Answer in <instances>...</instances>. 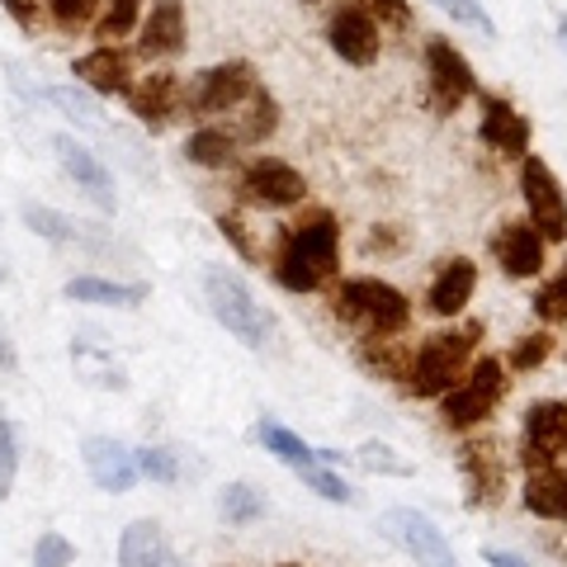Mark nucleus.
Listing matches in <instances>:
<instances>
[{
  "instance_id": "1",
  "label": "nucleus",
  "mask_w": 567,
  "mask_h": 567,
  "mask_svg": "<svg viewBox=\"0 0 567 567\" xmlns=\"http://www.w3.org/2000/svg\"><path fill=\"white\" fill-rule=\"evenodd\" d=\"M336 270H341V223L327 208H317L284 233L275 256V279L289 293H317L322 284L336 279Z\"/></svg>"
},
{
  "instance_id": "2",
  "label": "nucleus",
  "mask_w": 567,
  "mask_h": 567,
  "mask_svg": "<svg viewBox=\"0 0 567 567\" xmlns=\"http://www.w3.org/2000/svg\"><path fill=\"white\" fill-rule=\"evenodd\" d=\"M477 336H483V327L468 322L458 331H435L425 336L421 350H412V364H406V393L412 398H445L454 379H464V369L473 360L477 350Z\"/></svg>"
},
{
  "instance_id": "3",
  "label": "nucleus",
  "mask_w": 567,
  "mask_h": 567,
  "mask_svg": "<svg viewBox=\"0 0 567 567\" xmlns=\"http://www.w3.org/2000/svg\"><path fill=\"white\" fill-rule=\"evenodd\" d=\"M331 312L341 317V322L360 327L364 336H402L412 327L406 293L383 279H341L331 289Z\"/></svg>"
},
{
  "instance_id": "4",
  "label": "nucleus",
  "mask_w": 567,
  "mask_h": 567,
  "mask_svg": "<svg viewBox=\"0 0 567 567\" xmlns=\"http://www.w3.org/2000/svg\"><path fill=\"white\" fill-rule=\"evenodd\" d=\"M506 388H511L506 364L496 360V354H483V360L464 369V379L440 398V421H445L450 431H473V425H483L496 406H502Z\"/></svg>"
},
{
  "instance_id": "5",
  "label": "nucleus",
  "mask_w": 567,
  "mask_h": 567,
  "mask_svg": "<svg viewBox=\"0 0 567 567\" xmlns=\"http://www.w3.org/2000/svg\"><path fill=\"white\" fill-rule=\"evenodd\" d=\"M204 298H208L213 317H218V322L233 331L241 346L260 350V346L275 336L270 312L256 303V293L246 289V279H241V275H233V270H208V275H204Z\"/></svg>"
},
{
  "instance_id": "6",
  "label": "nucleus",
  "mask_w": 567,
  "mask_h": 567,
  "mask_svg": "<svg viewBox=\"0 0 567 567\" xmlns=\"http://www.w3.org/2000/svg\"><path fill=\"white\" fill-rule=\"evenodd\" d=\"M473 91H477V76H473V62L464 58V52H458L454 43H445V39L425 43V100H431V110L445 118Z\"/></svg>"
},
{
  "instance_id": "7",
  "label": "nucleus",
  "mask_w": 567,
  "mask_h": 567,
  "mask_svg": "<svg viewBox=\"0 0 567 567\" xmlns=\"http://www.w3.org/2000/svg\"><path fill=\"white\" fill-rule=\"evenodd\" d=\"M520 194L529 208V227L544 241H567V194L558 185V175L548 171V162L539 156H525L520 162Z\"/></svg>"
},
{
  "instance_id": "8",
  "label": "nucleus",
  "mask_w": 567,
  "mask_h": 567,
  "mask_svg": "<svg viewBox=\"0 0 567 567\" xmlns=\"http://www.w3.org/2000/svg\"><path fill=\"white\" fill-rule=\"evenodd\" d=\"M256 71L246 62H223V66H208L194 76V85H185V110L213 118V114H233L237 104L256 91Z\"/></svg>"
},
{
  "instance_id": "9",
  "label": "nucleus",
  "mask_w": 567,
  "mask_h": 567,
  "mask_svg": "<svg viewBox=\"0 0 567 567\" xmlns=\"http://www.w3.org/2000/svg\"><path fill=\"white\" fill-rule=\"evenodd\" d=\"M379 529H383V535L393 539L398 548H406V554L416 558V567H458L450 539L431 525V516H421V511H412V506H393V511H383Z\"/></svg>"
},
{
  "instance_id": "10",
  "label": "nucleus",
  "mask_w": 567,
  "mask_h": 567,
  "mask_svg": "<svg viewBox=\"0 0 567 567\" xmlns=\"http://www.w3.org/2000/svg\"><path fill=\"white\" fill-rule=\"evenodd\" d=\"M237 194L256 208H293V204H303L308 181L289 162H279V156H256V162L241 171Z\"/></svg>"
},
{
  "instance_id": "11",
  "label": "nucleus",
  "mask_w": 567,
  "mask_h": 567,
  "mask_svg": "<svg viewBox=\"0 0 567 567\" xmlns=\"http://www.w3.org/2000/svg\"><path fill=\"white\" fill-rule=\"evenodd\" d=\"M327 43H331L336 58L350 62V66H374L379 48H383V29L364 6H341L327 20Z\"/></svg>"
},
{
  "instance_id": "12",
  "label": "nucleus",
  "mask_w": 567,
  "mask_h": 567,
  "mask_svg": "<svg viewBox=\"0 0 567 567\" xmlns=\"http://www.w3.org/2000/svg\"><path fill=\"white\" fill-rule=\"evenodd\" d=\"M567 454V402H535L525 412V440H520V464L544 468Z\"/></svg>"
},
{
  "instance_id": "13",
  "label": "nucleus",
  "mask_w": 567,
  "mask_h": 567,
  "mask_svg": "<svg viewBox=\"0 0 567 567\" xmlns=\"http://www.w3.org/2000/svg\"><path fill=\"white\" fill-rule=\"evenodd\" d=\"M81 458H85V473H91V483L100 492H128L142 477L133 450L123 445V440H114V435H91L81 445Z\"/></svg>"
},
{
  "instance_id": "14",
  "label": "nucleus",
  "mask_w": 567,
  "mask_h": 567,
  "mask_svg": "<svg viewBox=\"0 0 567 567\" xmlns=\"http://www.w3.org/2000/svg\"><path fill=\"white\" fill-rule=\"evenodd\" d=\"M128 110L137 114V123L147 128H166V123L185 110V85L175 71H152L137 85H128Z\"/></svg>"
},
{
  "instance_id": "15",
  "label": "nucleus",
  "mask_w": 567,
  "mask_h": 567,
  "mask_svg": "<svg viewBox=\"0 0 567 567\" xmlns=\"http://www.w3.org/2000/svg\"><path fill=\"white\" fill-rule=\"evenodd\" d=\"M477 137H483L496 156H506V162H525V152H529V123H525V114H516V104L502 95H483Z\"/></svg>"
},
{
  "instance_id": "16",
  "label": "nucleus",
  "mask_w": 567,
  "mask_h": 567,
  "mask_svg": "<svg viewBox=\"0 0 567 567\" xmlns=\"http://www.w3.org/2000/svg\"><path fill=\"white\" fill-rule=\"evenodd\" d=\"M52 152H58V162H62V171L71 175V181H76L85 194H91V199L104 208V213H114V175L104 171V162L95 152H85L76 137H66V133H58L52 137Z\"/></svg>"
},
{
  "instance_id": "17",
  "label": "nucleus",
  "mask_w": 567,
  "mask_h": 567,
  "mask_svg": "<svg viewBox=\"0 0 567 567\" xmlns=\"http://www.w3.org/2000/svg\"><path fill=\"white\" fill-rule=\"evenodd\" d=\"M458 468H464V483H468V502L473 506H502L506 468H502V454H496L492 440H468L464 454H458Z\"/></svg>"
},
{
  "instance_id": "18",
  "label": "nucleus",
  "mask_w": 567,
  "mask_h": 567,
  "mask_svg": "<svg viewBox=\"0 0 567 567\" xmlns=\"http://www.w3.org/2000/svg\"><path fill=\"white\" fill-rule=\"evenodd\" d=\"M142 58H181L185 52V6L181 0H152V10L137 24Z\"/></svg>"
},
{
  "instance_id": "19",
  "label": "nucleus",
  "mask_w": 567,
  "mask_h": 567,
  "mask_svg": "<svg viewBox=\"0 0 567 567\" xmlns=\"http://www.w3.org/2000/svg\"><path fill=\"white\" fill-rule=\"evenodd\" d=\"M71 76H76L85 91H95V95H128V85H133V62H128V52H123V48L100 43L95 52L76 58Z\"/></svg>"
},
{
  "instance_id": "20",
  "label": "nucleus",
  "mask_w": 567,
  "mask_h": 567,
  "mask_svg": "<svg viewBox=\"0 0 567 567\" xmlns=\"http://www.w3.org/2000/svg\"><path fill=\"white\" fill-rule=\"evenodd\" d=\"M492 256L511 279H535L544 270V237L529 223H502V233L492 237Z\"/></svg>"
},
{
  "instance_id": "21",
  "label": "nucleus",
  "mask_w": 567,
  "mask_h": 567,
  "mask_svg": "<svg viewBox=\"0 0 567 567\" xmlns=\"http://www.w3.org/2000/svg\"><path fill=\"white\" fill-rule=\"evenodd\" d=\"M477 289V265L464 260V256H454L440 265V275L431 279V289H425V303H431L435 317H458L468 308V298Z\"/></svg>"
},
{
  "instance_id": "22",
  "label": "nucleus",
  "mask_w": 567,
  "mask_h": 567,
  "mask_svg": "<svg viewBox=\"0 0 567 567\" xmlns=\"http://www.w3.org/2000/svg\"><path fill=\"white\" fill-rule=\"evenodd\" d=\"M227 118H233V128H227V133L237 137V147H241V142H246V147H260V142L279 128V104H275V95L265 91V85H256V91L246 95Z\"/></svg>"
},
{
  "instance_id": "23",
  "label": "nucleus",
  "mask_w": 567,
  "mask_h": 567,
  "mask_svg": "<svg viewBox=\"0 0 567 567\" xmlns=\"http://www.w3.org/2000/svg\"><path fill=\"white\" fill-rule=\"evenodd\" d=\"M525 506L544 520H558L567 525V468L563 464H544V468H529V483H525Z\"/></svg>"
},
{
  "instance_id": "24",
  "label": "nucleus",
  "mask_w": 567,
  "mask_h": 567,
  "mask_svg": "<svg viewBox=\"0 0 567 567\" xmlns=\"http://www.w3.org/2000/svg\"><path fill=\"white\" fill-rule=\"evenodd\" d=\"M171 558V539L156 520H133L118 535V567H162Z\"/></svg>"
},
{
  "instance_id": "25",
  "label": "nucleus",
  "mask_w": 567,
  "mask_h": 567,
  "mask_svg": "<svg viewBox=\"0 0 567 567\" xmlns=\"http://www.w3.org/2000/svg\"><path fill=\"white\" fill-rule=\"evenodd\" d=\"M71 303H100V308H137L147 298V284H118V279H95L81 275L62 289Z\"/></svg>"
},
{
  "instance_id": "26",
  "label": "nucleus",
  "mask_w": 567,
  "mask_h": 567,
  "mask_svg": "<svg viewBox=\"0 0 567 567\" xmlns=\"http://www.w3.org/2000/svg\"><path fill=\"white\" fill-rule=\"evenodd\" d=\"M260 445L270 450L279 464H289L293 473L298 468H312V464H322V458H317V450L308 445V440H298L289 425H279V421H260Z\"/></svg>"
},
{
  "instance_id": "27",
  "label": "nucleus",
  "mask_w": 567,
  "mask_h": 567,
  "mask_svg": "<svg viewBox=\"0 0 567 567\" xmlns=\"http://www.w3.org/2000/svg\"><path fill=\"white\" fill-rule=\"evenodd\" d=\"M185 156L194 166H204V171H223V166L237 162V137L227 128H199L185 142Z\"/></svg>"
},
{
  "instance_id": "28",
  "label": "nucleus",
  "mask_w": 567,
  "mask_h": 567,
  "mask_svg": "<svg viewBox=\"0 0 567 567\" xmlns=\"http://www.w3.org/2000/svg\"><path fill=\"white\" fill-rule=\"evenodd\" d=\"M360 364L374 369V374H383V379H406L412 350L398 346L393 336H364V341H360Z\"/></svg>"
},
{
  "instance_id": "29",
  "label": "nucleus",
  "mask_w": 567,
  "mask_h": 567,
  "mask_svg": "<svg viewBox=\"0 0 567 567\" xmlns=\"http://www.w3.org/2000/svg\"><path fill=\"white\" fill-rule=\"evenodd\" d=\"M24 223H29L39 237H48V241H62V246H91V233H85V223L62 218L58 208L29 204V208H24Z\"/></svg>"
},
{
  "instance_id": "30",
  "label": "nucleus",
  "mask_w": 567,
  "mask_h": 567,
  "mask_svg": "<svg viewBox=\"0 0 567 567\" xmlns=\"http://www.w3.org/2000/svg\"><path fill=\"white\" fill-rule=\"evenodd\" d=\"M218 511L227 525H251L265 516V492H256L251 483H227L218 496Z\"/></svg>"
},
{
  "instance_id": "31",
  "label": "nucleus",
  "mask_w": 567,
  "mask_h": 567,
  "mask_svg": "<svg viewBox=\"0 0 567 567\" xmlns=\"http://www.w3.org/2000/svg\"><path fill=\"white\" fill-rule=\"evenodd\" d=\"M43 100L58 104V110H62L71 123H76V128H104L100 104L85 95V91H76V85H52V91H43Z\"/></svg>"
},
{
  "instance_id": "32",
  "label": "nucleus",
  "mask_w": 567,
  "mask_h": 567,
  "mask_svg": "<svg viewBox=\"0 0 567 567\" xmlns=\"http://www.w3.org/2000/svg\"><path fill=\"white\" fill-rule=\"evenodd\" d=\"M142 20V0H104V10L95 14V39L114 43L123 33H133Z\"/></svg>"
},
{
  "instance_id": "33",
  "label": "nucleus",
  "mask_w": 567,
  "mask_h": 567,
  "mask_svg": "<svg viewBox=\"0 0 567 567\" xmlns=\"http://www.w3.org/2000/svg\"><path fill=\"white\" fill-rule=\"evenodd\" d=\"M100 6L104 0H48V14H52V24H58L62 33H81V29L95 24Z\"/></svg>"
},
{
  "instance_id": "34",
  "label": "nucleus",
  "mask_w": 567,
  "mask_h": 567,
  "mask_svg": "<svg viewBox=\"0 0 567 567\" xmlns=\"http://www.w3.org/2000/svg\"><path fill=\"white\" fill-rule=\"evenodd\" d=\"M354 464L369 468V473H388V477H406L412 473V464L406 458H398L393 445H379V440H369V445H360V454H354Z\"/></svg>"
},
{
  "instance_id": "35",
  "label": "nucleus",
  "mask_w": 567,
  "mask_h": 567,
  "mask_svg": "<svg viewBox=\"0 0 567 567\" xmlns=\"http://www.w3.org/2000/svg\"><path fill=\"white\" fill-rule=\"evenodd\" d=\"M298 477L317 492V496H327V502H341V506H350L354 502V487L346 483V477H336L331 468H322V464H312V468H298Z\"/></svg>"
},
{
  "instance_id": "36",
  "label": "nucleus",
  "mask_w": 567,
  "mask_h": 567,
  "mask_svg": "<svg viewBox=\"0 0 567 567\" xmlns=\"http://www.w3.org/2000/svg\"><path fill=\"white\" fill-rule=\"evenodd\" d=\"M431 6L454 14V24H468L477 33H487V39H496V24H492V14L483 10V0H431Z\"/></svg>"
},
{
  "instance_id": "37",
  "label": "nucleus",
  "mask_w": 567,
  "mask_h": 567,
  "mask_svg": "<svg viewBox=\"0 0 567 567\" xmlns=\"http://www.w3.org/2000/svg\"><path fill=\"white\" fill-rule=\"evenodd\" d=\"M14 477H20V440H14V425L0 416V502L14 492Z\"/></svg>"
},
{
  "instance_id": "38",
  "label": "nucleus",
  "mask_w": 567,
  "mask_h": 567,
  "mask_svg": "<svg viewBox=\"0 0 567 567\" xmlns=\"http://www.w3.org/2000/svg\"><path fill=\"white\" fill-rule=\"evenodd\" d=\"M535 312L544 317V322H567V265L558 270V279H548L535 293Z\"/></svg>"
},
{
  "instance_id": "39",
  "label": "nucleus",
  "mask_w": 567,
  "mask_h": 567,
  "mask_svg": "<svg viewBox=\"0 0 567 567\" xmlns=\"http://www.w3.org/2000/svg\"><path fill=\"white\" fill-rule=\"evenodd\" d=\"M548 350H554V336H544V331L525 336V341H520L516 350H511L506 369H516V374H529V369H539V364L548 360Z\"/></svg>"
},
{
  "instance_id": "40",
  "label": "nucleus",
  "mask_w": 567,
  "mask_h": 567,
  "mask_svg": "<svg viewBox=\"0 0 567 567\" xmlns=\"http://www.w3.org/2000/svg\"><path fill=\"white\" fill-rule=\"evenodd\" d=\"M133 458H137V473L142 477H152V483H175V477H181V464H175V458L166 454V450H133Z\"/></svg>"
},
{
  "instance_id": "41",
  "label": "nucleus",
  "mask_w": 567,
  "mask_h": 567,
  "mask_svg": "<svg viewBox=\"0 0 567 567\" xmlns=\"http://www.w3.org/2000/svg\"><path fill=\"white\" fill-rule=\"evenodd\" d=\"M71 563H76V548H71L62 535H39L33 567H71Z\"/></svg>"
},
{
  "instance_id": "42",
  "label": "nucleus",
  "mask_w": 567,
  "mask_h": 567,
  "mask_svg": "<svg viewBox=\"0 0 567 567\" xmlns=\"http://www.w3.org/2000/svg\"><path fill=\"white\" fill-rule=\"evenodd\" d=\"M360 6L374 14L379 29L383 24L388 29H406V24H412V0H360Z\"/></svg>"
},
{
  "instance_id": "43",
  "label": "nucleus",
  "mask_w": 567,
  "mask_h": 567,
  "mask_svg": "<svg viewBox=\"0 0 567 567\" xmlns=\"http://www.w3.org/2000/svg\"><path fill=\"white\" fill-rule=\"evenodd\" d=\"M218 233L237 246V256H241V260H260V246H256L251 233H246V223L237 218V213H223V218H218Z\"/></svg>"
},
{
  "instance_id": "44",
  "label": "nucleus",
  "mask_w": 567,
  "mask_h": 567,
  "mask_svg": "<svg viewBox=\"0 0 567 567\" xmlns=\"http://www.w3.org/2000/svg\"><path fill=\"white\" fill-rule=\"evenodd\" d=\"M0 6L10 10V20L20 24V29H33V24H39V6H33V0H0Z\"/></svg>"
},
{
  "instance_id": "45",
  "label": "nucleus",
  "mask_w": 567,
  "mask_h": 567,
  "mask_svg": "<svg viewBox=\"0 0 567 567\" xmlns=\"http://www.w3.org/2000/svg\"><path fill=\"white\" fill-rule=\"evenodd\" d=\"M483 563H487V567H525V558L506 554V548H483Z\"/></svg>"
},
{
  "instance_id": "46",
  "label": "nucleus",
  "mask_w": 567,
  "mask_h": 567,
  "mask_svg": "<svg viewBox=\"0 0 567 567\" xmlns=\"http://www.w3.org/2000/svg\"><path fill=\"white\" fill-rule=\"evenodd\" d=\"M0 364H6V369H14V346L6 341V336H0Z\"/></svg>"
},
{
  "instance_id": "47",
  "label": "nucleus",
  "mask_w": 567,
  "mask_h": 567,
  "mask_svg": "<svg viewBox=\"0 0 567 567\" xmlns=\"http://www.w3.org/2000/svg\"><path fill=\"white\" fill-rule=\"evenodd\" d=\"M558 33H563V48H567V14H563V20H558Z\"/></svg>"
},
{
  "instance_id": "48",
  "label": "nucleus",
  "mask_w": 567,
  "mask_h": 567,
  "mask_svg": "<svg viewBox=\"0 0 567 567\" xmlns=\"http://www.w3.org/2000/svg\"><path fill=\"white\" fill-rule=\"evenodd\" d=\"M162 567H185V563H181V558H175V554H171V558H166V563H162Z\"/></svg>"
},
{
  "instance_id": "49",
  "label": "nucleus",
  "mask_w": 567,
  "mask_h": 567,
  "mask_svg": "<svg viewBox=\"0 0 567 567\" xmlns=\"http://www.w3.org/2000/svg\"><path fill=\"white\" fill-rule=\"evenodd\" d=\"M279 567H298V563H279Z\"/></svg>"
},
{
  "instance_id": "50",
  "label": "nucleus",
  "mask_w": 567,
  "mask_h": 567,
  "mask_svg": "<svg viewBox=\"0 0 567 567\" xmlns=\"http://www.w3.org/2000/svg\"><path fill=\"white\" fill-rule=\"evenodd\" d=\"M303 6H317V0H303Z\"/></svg>"
}]
</instances>
